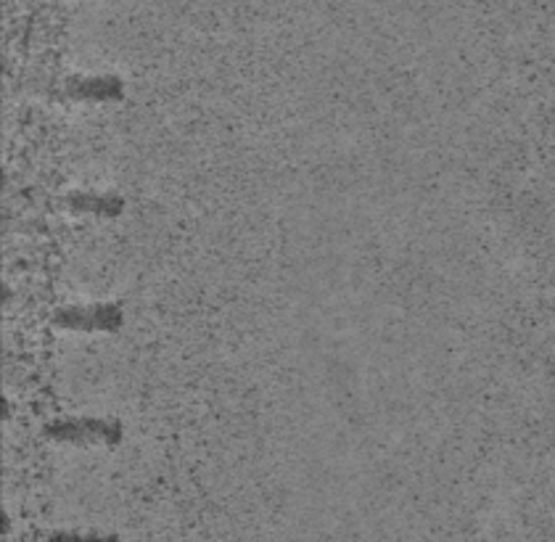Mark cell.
Returning <instances> with one entry per match:
<instances>
[{
	"label": "cell",
	"instance_id": "cell-2",
	"mask_svg": "<svg viewBox=\"0 0 555 542\" xmlns=\"http://www.w3.org/2000/svg\"><path fill=\"white\" fill-rule=\"evenodd\" d=\"M59 325L69 331H80V334H108L122 325V312L119 307L101 305V307H72V310L59 312Z\"/></svg>",
	"mask_w": 555,
	"mask_h": 542
},
{
	"label": "cell",
	"instance_id": "cell-4",
	"mask_svg": "<svg viewBox=\"0 0 555 542\" xmlns=\"http://www.w3.org/2000/svg\"><path fill=\"white\" fill-rule=\"evenodd\" d=\"M75 209H82V212H93V215H117L119 209H122V202L114 196H108V194H104V196H99V194L88 196L86 194V196L75 198Z\"/></svg>",
	"mask_w": 555,
	"mask_h": 542
},
{
	"label": "cell",
	"instance_id": "cell-3",
	"mask_svg": "<svg viewBox=\"0 0 555 542\" xmlns=\"http://www.w3.org/2000/svg\"><path fill=\"white\" fill-rule=\"evenodd\" d=\"M69 95L77 101H119L125 88L117 77H93V80H77L69 88Z\"/></svg>",
	"mask_w": 555,
	"mask_h": 542
},
{
	"label": "cell",
	"instance_id": "cell-5",
	"mask_svg": "<svg viewBox=\"0 0 555 542\" xmlns=\"http://www.w3.org/2000/svg\"><path fill=\"white\" fill-rule=\"evenodd\" d=\"M48 542H119L117 534H82V532H56Z\"/></svg>",
	"mask_w": 555,
	"mask_h": 542
},
{
	"label": "cell",
	"instance_id": "cell-1",
	"mask_svg": "<svg viewBox=\"0 0 555 542\" xmlns=\"http://www.w3.org/2000/svg\"><path fill=\"white\" fill-rule=\"evenodd\" d=\"M46 434L56 442L69 444H114L122 439V429L114 421L104 418H75V421H59Z\"/></svg>",
	"mask_w": 555,
	"mask_h": 542
}]
</instances>
